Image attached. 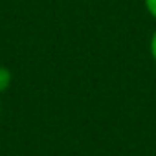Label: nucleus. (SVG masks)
<instances>
[{
	"instance_id": "obj_2",
	"label": "nucleus",
	"mask_w": 156,
	"mask_h": 156,
	"mask_svg": "<svg viewBox=\"0 0 156 156\" xmlns=\"http://www.w3.org/2000/svg\"><path fill=\"white\" fill-rule=\"evenodd\" d=\"M143 4H145L147 13L156 20V0H143Z\"/></svg>"
},
{
	"instance_id": "obj_1",
	"label": "nucleus",
	"mask_w": 156,
	"mask_h": 156,
	"mask_svg": "<svg viewBox=\"0 0 156 156\" xmlns=\"http://www.w3.org/2000/svg\"><path fill=\"white\" fill-rule=\"evenodd\" d=\"M11 81H13V73L9 68L6 66H0V94L6 92L9 87H11Z\"/></svg>"
},
{
	"instance_id": "obj_3",
	"label": "nucleus",
	"mask_w": 156,
	"mask_h": 156,
	"mask_svg": "<svg viewBox=\"0 0 156 156\" xmlns=\"http://www.w3.org/2000/svg\"><path fill=\"white\" fill-rule=\"evenodd\" d=\"M149 51H151L152 61L156 62V30H154L152 35H151V41H149Z\"/></svg>"
}]
</instances>
